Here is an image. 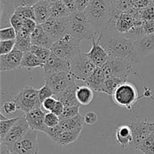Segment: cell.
<instances>
[{
	"label": "cell",
	"mask_w": 154,
	"mask_h": 154,
	"mask_svg": "<svg viewBox=\"0 0 154 154\" xmlns=\"http://www.w3.org/2000/svg\"><path fill=\"white\" fill-rule=\"evenodd\" d=\"M100 44L110 57L123 60L131 65L138 63L139 59L135 51L134 42L121 33L110 30L99 32Z\"/></svg>",
	"instance_id": "1"
},
{
	"label": "cell",
	"mask_w": 154,
	"mask_h": 154,
	"mask_svg": "<svg viewBox=\"0 0 154 154\" xmlns=\"http://www.w3.org/2000/svg\"><path fill=\"white\" fill-rule=\"evenodd\" d=\"M84 14L93 26L97 29H106L109 24L112 13L111 0H91L85 10Z\"/></svg>",
	"instance_id": "2"
},
{
	"label": "cell",
	"mask_w": 154,
	"mask_h": 154,
	"mask_svg": "<svg viewBox=\"0 0 154 154\" xmlns=\"http://www.w3.org/2000/svg\"><path fill=\"white\" fill-rule=\"evenodd\" d=\"M69 32L81 40H91L96 32V29L84 11H77L71 14L68 17Z\"/></svg>",
	"instance_id": "3"
},
{
	"label": "cell",
	"mask_w": 154,
	"mask_h": 154,
	"mask_svg": "<svg viewBox=\"0 0 154 154\" xmlns=\"http://www.w3.org/2000/svg\"><path fill=\"white\" fill-rule=\"evenodd\" d=\"M111 96L117 106L127 110H132L138 100L144 97L131 81H126L120 84Z\"/></svg>",
	"instance_id": "4"
},
{
	"label": "cell",
	"mask_w": 154,
	"mask_h": 154,
	"mask_svg": "<svg viewBox=\"0 0 154 154\" xmlns=\"http://www.w3.org/2000/svg\"><path fill=\"white\" fill-rule=\"evenodd\" d=\"M81 41L68 32L63 37L54 42L51 50L53 54L63 60L72 61V59L78 55L81 50Z\"/></svg>",
	"instance_id": "5"
},
{
	"label": "cell",
	"mask_w": 154,
	"mask_h": 154,
	"mask_svg": "<svg viewBox=\"0 0 154 154\" xmlns=\"http://www.w3.org/2000/svg\"><path fill=\"white\" fill-rule=\"evenodd\" d=\"M102 68L106 75V78H120L126 81H130V78H138V75L133 71L132 65L123 60L109 57L107 63Z\"/></svg>",
	"instance_id": "6"
},
{
	"label": "cell",
	"mask_w": 154,
	"mask_h": 154,
	"mask_svg": "<svg viewBox=\"0 0 154 154\" xmlns=\"http://www.w3.org/2000/svg\"><path fill=\"white\" fill-rule=\"evenodd\" d=\"M13 100L17 103L19 110L24 114L34 108L42 107L39 100L38 90L30 86L21 88Z\"/></svg>",
	"instance_id": "7"
},
{
	"label": "cell",
	"mask_w": 154,
	"mask_h": 154,
	"mask_svg": "<svg viewBox=\"0 0 154 154\" xmlns=\"http://www.w3.org/2000/svg\"><path fill=\"white\" fill-rule=\"evenodd\" d=\"M136 20L129 11H122L112 6L111 17L106 29L125 34L132 28Z\"/></svg>",
	"instance_id": "8"
},
{
	"label": "cell",
	"mask_w": 154,
	"mask_h": 154,
	"mask_svg": "<svg viewBox=\"0 0 154 154\" xmlns=\"http://www.w3.org/2000/svg\"><path fill=\"white\" fill-rule=\"evenodd\" d=\"M96 66L89 58L87 53L80 52L71 61V72L77 80L85 82Z\"/></svg>",
	"instance_id": "9"
},
{
	"label": "cell",
	"mask_w": 154,
	"mask_h": 154,
	"mask_svg": "<svg viewBox=\"0 0 154 154\" xmlns=\"http://www.w3.org/2000/svg\"><path fill=\"white\" fill-rule=\"evenodd\" d=\"M45 81L52 89L54 94H58L74 84L76 79L72 72H60L56 73L44 75Z\"/></svg>",
	"instance_id": "10"
},
{
	"label": "cell",
	"mask_w": 154,
	"mask_h": 154,
	"mask_svg": "<svg viewBox=\"0 0 154 154\" xmlns=\"http://www.w3.org/2000/svg\"><path fill=\"white\" fill-rule=\"evenodd\" d=\"M37 135L36 131L29 129L19 141L11 146L6 147L14 154H38Z\"/></svg>",
	"instance_id": "11"
},
{
	"label": "cell",
	"mask_w": 154,
	"mask_h": 154,
	"mask_svg": "<svg viewBox=\"0 0 154 154\" xmlns=\"http://www.w3.org/2000/svg\"><path fill=\"white\" fill-rule=\"evenodd\" d=\"M68 17L56 18L50 17L43 24H42L53 44L69 32Z\"/></svg>",
	"instance_id": "12"
},
{
	"label": "cell",
	"mask_w": 154,
	"mask_h": 154,
	"mask_svg": "<svg viewBox=\"0 0 154 154\" xmlns=\"http://www.w3.org/2000/svg\"><path fill=\"white\" fill-rule=\"evenodd\" d=\"M29 129V126L26 120L25 116H20L5 138L1 140V144H5L7 147L11 146L22 138Z\"/></svg>",
	"instance_id": "13"
},
{
	"label": "cell",
	"mask_w": 154,
	"mask_h": 154,
	"mask_svg": "<svg viewBox=\"0 0 154 154\" xmlns=\"http://www.w3.org/2000/svg\"><path fill=\"white\" fill-rule=\"evenodd\" d=\"M92 48L87 53L89 58L96 65V67H102L109 59V55L100 44L99 32H96L91 39Z\"/></svg>",
	"instance_id": "14"
},
{
	"label": "cell",
	"mask_w": 154,
	"mask_h": 154,
	"mask_svg": "<svg viewBox=\"0 0 154 154\" xmlns=\"http://www.w3.org/2000/svg\"><path fill=\"white\" fill-rule=\"evenodd\" d=\"M133 137L132 147L134 150H137L138 146L150 135V122L147 120L142 121H132L129 123Z\"/></svg>",
	"instance_id": "15"
},
{
	"label": "cell",
	"mask_w": 154,
	"mask_h": 154,
	"mask_svg": "<svg viewBox=\"0 0 154 154\" xmlns=\"http://www.w3.org/2000/svg\"><path fill=\"white\" fill-rule=\"evenodd\" d=\"M23 52L14 49L10 53L0 55V71L1 72H8L20 68Z\"/></svg>",
	"instance_id": "16"
},
{
	"label": "cell",
	"mask_w": 154,
	"mask_h": 154,
	"mask_svg": "<svg viewBox=\"0 0 154 154\" xmlns=\"http://www.w3.org/2000/svg\"><path fill=\"white\" fill-rule=\"evenodd\" d=\"M44 75L60 72H71V61L63 60L54 54H51L44 65Z\"/></svg>",
	"instance_id": "17"
},
{
	"label": "cell",
	"mask_w": 154,
	"mask_h": 154,
	"mask_svg": "<svg viewBox=\"0 0 154 154\" xmlns=\"http://www.w3.org/2000/svg\"><path fill=\"white\" fill-rule=\"evenodd\" d=\"M45 113L41 108H34L32 111L24 114L29 128L35 131H39L45 133L48 126L45 123Z\"/></svg>",
	"instance_id": "18"
},
{
	"label": "cell",
	"mask_w": 154,
	"mask_h": 154,
	"mask_svg": "<svg viewBox=\"0 0 154 154\" xmlns=\"http://www.w3.org/2000/svg\"><path fill=\"white\" fill-rule=\"evenodd\" d=\"M134 46L138 59L153 53L154 51V33L145 35L134 42Z\"/></svg>",
	"instance_id": "19"
},
{
	"label": "cell",
	"mask_w": 154,
	"mask_h": 154,
	"mask_svg": "<svg viewBox=\"0 0 154 154\" xmlns=\"http://www.w3.org/2000/svg\"><path fill=\"white\" fill-rule=\"evenodd\" d=\"M78 87V85L77 84V83L72 84L61 93L54 95V97L61 102L65 107L80 105L76 98V91Z\"/></svg>",
	"instance_id": "20"
},
{
	"label": "cell",
	"mask_w": 154,
	"mask_h": 154,
	"mask_svg": "<svg viewBox=\"0 0 154 154\" xmlns=\"http://www.w3.org/2000/svg\"><path fill=\"white\" fill-rule=\"evenodd\" d=\"M105 80H106V75L102 67H96L91 75L84 83L94 91L102 93Z\"/></svg>",
	"instance_id": "21"
},
{
	"label": "cell",
	"mask_w": 154,
	"mask_h": 154,
	"mask_svg": "<svg viewBox=\"0 0 154 154\" xmlns=\"http://www.w3.org/2000/svg\"><path fill=\"white\" fill-rule=\"evenodd\" d=\"M115 137L116 141L123 150L126 149L128 146L132 145L133 137L129 125H121L116 128Z\"/></svg>",
	"instance_id": "22"
},
{
	"label": "cell",
	"mask_w": 154,
	"mask_h": 154,
	"mask_svg": "<svg viewBox=\"0 0 154 154\" xmlns=\"http://www.w3.org/2000/svg\"><path fill=\"white\" fill-rule=\"evenodd\" d=\"M31 42L32 45L44 47L49 49H51L53 45V42L42 24H38L34 31L31 33Z\"/></svg>",
	"instance_id": "23"
},
{
	"label": "cell",
	"mask_w": 154,
	"mask_h": 154,
	"mask_svg": "<svg viewBox=\"0 0 154 154\" xmlns=\"http://www.w3.org/2000/svg\"><path fill=\"white\" fill-rule=\"evenodd\" d=\"M32 7L38 24H43L51 17V3L48 2L40 0Z\"/></svg>",
	"instance_id": "24"
},
{
	"label": "cell",
	"mask_w": 154,
	"mask_h": 154,
	"mask_svg": "<svg viewBox=\"0 0 154 154\" xmlns=\"http://www.w3.org/2000/svg\"><path fill=\"white\" fill-rule=\"evenodd\" d=\"M32 44L31 33L22 28L20 31L17 32V37L15 39V48L23 51L27 52L30 51Z\"/></svg>",
	"instance_id": "25"
},
{
	"label": "cell",
	"mask_w": 154,
	"mask_h": 154,
	"mask_svg": "<svg viewBox=\"0 0 154 154\" xmlns=\"http://www.w3.org/2000/svg\"><path fill=\"white\" fill-rule=\"evenodd\" d=\"M84 117L79 114L76 117L72 118L66 119V120H60L58 127L60 128L61 132L69 130H73L77 129H83L84 125Z\"/></svg>",
	"instance_id": "26"
},
{
	"label": "cell",
	"mask_w": 154,
	"mask_h": 154,
	"mask_svg": "<svg viewBox=\"0 0 154 154\" xmlns=\"http://www.w3.org/2000/svg\"><path fill=\"white\" fill-rule=\"evenodd\" d=\"M83 129H77L73 130L64 131L60 132V135L54 142L59 145H69L78 139L82 132Z\"/></svg>",
	"instance_id": "27"
},
{
	"label": "cell",
	"mask_w": 154,
	"mask_h": 154,
	"mask_svg": "<svg viewBox=\"0 0 154 154\" xmlns=\"http://www.w3.org/2000/svg\"><path fill=\"white\" fill-rule=\"evenodd\" d=\"M44 65L45 63L40 59L38 58L34 54H32L31 51L23 53V57L20 64L21 69L29 71L35 68H43Z\"/></svg>",
	"instance_id": "28"
},
{
	"label": "cell",
	"mask_w": 154,
	"mask_h": 154,
	"mask_svg": "<svg viewBox=\"0 0 154 154\" xmlns=\"http://www.w3.org/2000/svg\"><path fill=\"white\" fill-rule=\"evenodd\" d=\"M76 98L80 105H88L94 99L93 90L88 86H78L76 91Z\"/></svg>",
	"instance_id": "29"
},
{
	"label": "cell",
	"mask_w": 154,
	"mask_h": 154,
	"mask_svg": "<svg viewBox=\"0 0 154 154\" xmlns=\"http://www.w3.org/2000/svg\"><path fill=\"white\" fill-rule=\"evenodd\" d=\"M71 13L62 0H57L51 3V17L56 18H65L70 16Z\"/></svg>",
	"instance_id": "30"
},
{
	"label": "cell",
	"mask_w": 154,
	"mask_h": 154,
	"mask_svg": "<svg viewBox=\"0 0 154 154\" xmlns=\"http://www.w3.org/2000/svg\"><path fill=\"white\" fill-rule=\"evenodd\" d=\"M124 79L120 78H115V77H108L105 80V84H104L102 93L108 96H112L116 89L122 84L123 83L126 82Z\"/></svg>",
	"instance_id": "31"
},
{
	"label": "cell",
	"mask_w": 154,
	"mask_h": 154,
	"mask_svg": "<svg viewBox=\"0 0 154 154\" xmlns=\"http://www.w3.org/2000/svg\"><path fill=\"white\" fill-rule=\"evenodd\" d=\"M19 119V117H14V118H3L0 119V140H2L5 138L8 132H9L12 126L15 124Z\"/></svg>",
	"instance_id": "32"
},
{
	"label": "cell",
	"mask_w": 154,
	"mask_h": 154,
	"mask_svg": "<svg viewBox=\"0 0 154 154\" xmlns=\"http://www.w3.org/2000/svg\"><path fill=\"white\" fill-rule=\"evenodd\" d=\"M29 51L34 54L38 58L40 59L44 63H45V62L48 60L51 54H52V51L49 48L37 46V45H32Z\"/></svg>",
	"instance_id": "33"
},
{
	"label": "cell",
	"mask_w": 154,
	"mask_h": 154,
	"mask_svg": "<svg viewBox=\"0 0 154 154\" xmlns=\"http://www.w3.org/2000/svg\"><path fill=\"white\" fill-rule=\"evenodd\" d=\"M137 150L144 154H154V135L150 134L148 137L138 146Z\"/></svg>",
	"instance_id": "34"
},
{
	"label": "cell",
	"mask_w": 154,
	"mask_h": 154,
	"mask_svg": "<svg viewBox=\"0 0 154 154\" xmlns=\"http://www.w3.org/2000/svg\"><path fill=\"white\" fill-rule=\"evenodd\" d=\"M17 32L13 26L2 28L0 29V41L15 40Z\"/></svg>",
	"instance_id": "35"
},
{
	"label": "cell",
	"mask_w": 154,
	"mask_h": 154,
	"mask_svg": "<svg viewBox=\"0 0 154 154\" xmlns=\"http://www.w3.org/2000/svg\"><path fill=\"white\" fill-rule=\"evenodd\" d=\"M80 105H75V106L65 107L63 112L60 116V120H66V119L72 118L76 117L80 114Z\"/></svg>",
	"instance_id": "36"
},
{
	"label": "cell",
	"mask_w": 154,
	"mask_h": 154,
	"mask_svg": "<svg viewBox=\"0 0 154 154\" xmlns=\"http://www.w3.org/2000/svg\"><path fill=\"white\" fill-rule=\"evenodd\" d=\"M19 110L16 102L12 100L7 101L2 105V113H5V115H11Z\"/></svg>",
	"instance_id": "37"
},
{
	"label": "cell",
	"mask_w": 154,
	"mask_h": 154,
	"mask_svg": "<svg viewBox=\"0 0 154 154\" xmlns=\"http://www.w3.org/2000/svg\"><path fill=\"white\" fill-rule=\"evenodd\" d=\"M134 0H111L113 8L118 10L125 11L132 8Z\"/></svg>",
	"instance_id": "38"
},
{
	"label": "cell",
	"mask_w": 154,
	"mask_h": 154,
	"mask_svg": "<svg viewBox=\"0 0 154 154\" xmlns=\"http://www.w3.org/2000/svg\"><path fill=\"white\" fill-rule=\"evenodd\" d=\"M24 20H25V18L21 17L20 15L17 14L16 12H14L13 14L10 17L9 22H10L11 26H13L17 32L18 31H20L22 29L23 26Z\"/></svg>",
	"instance_id": "39"
},
{
	"label": "cell",
	"mask_w": 154,
	"mask_h": 154,
	"mask_svg": "<svg viewBox=\"0 0 154 154\" xmlns=\"http://www.w3.org/2000/svg\"><path fill=\"white\" fill-rule=\"evenodd\" d=\"M14 12L25 19H32L35 20L33 7H19L15 9Z\"/></svg>",
	"instance_id": "40"
},
{
	"label": "cell",
	"mask_w": 154,
	"mask_h": 154,
	"mask_svg": "<svg viewBox=\"0 0 154 154\" xmlns=\"http://www.w3.org/2000/svg\"><path fill=\"white\" fill-rule=\"evenodd\" d=\"M54 91L52 90V89L49 87L48 84L45 83V85L40 88L38 90V97H39V100H40L41 103L42 104V102L47 99L48 98L52 97V96H54Z\"/></svg>",
	"instance_id": "41"
},
{
	"label": "cell",
	"mask_w": 154,
	"mask_h": 154,
	"mask_svg": "<svg viewBox=\"0 0 154 154\" xmlns=\"http://www.w3.org/2000/svg\"><path fill=\"white\" fill-rule=\"evenodd\" d=\"M60 122V118L59 116L57 114H54L53 112L49 111L45 114V123L47 126L48 127H55V126H58L59 123Z\"/></svg>",
	"instance_id": "42"
},
{
	"label": "cell",
	"mask_w": 154,
	"mask_h": 154,
	"mask_svg": "<svg viewBox=\"0 0 154 154\" xmlns=\"http://www.w3.org/2000/svg\"><path fill=\"white\" fill-rule=\"evenodd\" d=\"M15 48V40L0 41V55L10 53Z\"/></svg>",
	"instance_id": "43"
},
{
	"label": "cell",
	"mask_w": 154,
	"mask_h": 154,
	"mask_svg": "<svg viewBox=\"0 0 154 154\" xmlns=\"http://www.w3.org/2000/svg\"><path fill=\"white\" fill-rule=\"evenodd\" d=\"M40 0H11L14 9L19 7H32Z\"/></svg>",
	"instance_id": "44"
},
{
	"label": "cell",
	"mask_w": 154,
	"mask_h": 154,
	"mask_svg": "<svg viewBox=\"0 0 154 154\" xmlns=\"http://www.w3.org/2000/svg\"><path fill=\"white\" fill-rule=\"evenodd\" d=\"M141 18L146 20H154V4L153 3L146 8L141 10Z\"/></svg>",
	"instance_id": "45"
},
{
	"label": "cell",
	"mask_w": 154,
	"mask_h": 154,
	"mask_svg": "<svg viewBox=\"0 0 154 154\" xmlns=\"http://www.w3.org/2000/svg\"><path fill=\"white\" fill-rule=\"evenodd\" d=\"M84 123L88 126L96 124L98 120V116L95 111H89L84 116Z\"/></svg>",
	"instance_id": "46"
},
{
	"label": "cell",
	"mask_w": 154,
	"mask_h": 154,
	"mask_svg": "<svg viewBox=\"0 0 154 154\" xmlns=\"http://www.w3.org/2000/svg\"><path fill=\"white\" fill-rule=\"evenodd\" d=\"M153 4L152 0H134L132 8L137 10H143Z\"/></svg>",
	"instance_id": "47"
},
{
	"label": "cell",
	"mask_w": 154,
	"mask_h": 154,
	"mask_svg": "<svg viewBox=\"0 0 154 154\" xmlns=\"http://www.w3.org/2000/svg\"><path fill=\"white\" fill-rule=\"evenodd\" d=\"M57 102V99H56L54 96L52 97H50L48 98L47 99H45L42 104V106L44 109L46 110L47 111H52V110L54 109V106H55L56 103Z\"/></svg>",
	"instance_id": "48"
},
{
	"label": "cell",
	"mask_w": 154,
	"mask_h": 154,
	"mask_svg": "<svg viewBox=\"0 0 154 154\" xmlns=\"http://www.w3.org/2000/svg\"><path fill=\"white\" fill-rule=\"evenodd\" d=\"M38 23H36V21L35 20L32 19H25L24 20L23 26L22 28L25 29L26 30H27L28 32H29L30 33L32 32L35 30V29L37 26Z\"/></svg>",
	"instance_id": "49"
},
{
	"label": "cell",
	"mask_w": 154,
	"mask_h": 154,
	"mask_svg": "<svg viewBox=\"0 0 154 154\" xmlns=\"http://www.w3.org/2000/svg\"><path fill=\"white\" fill-rule=\"evenodd\" d=\"M143 26H144V31L145 35L154 33V20H144Z\"/></svg>",
	"instance_id": "50"
},
{
	"label": "cell",
	"mask_w": 154,
	"mask_h": 154,
	"mask_svg": "<svg viewBox=\"0 0 154 154\" xmlns=\"http://www.w3.org/2000/svg\"><path fill=\"white\" fill-rule=\"evenodd\" d=\"M62 1H63V2L64 3L65 5L66 6V8H67V9L71 14L78 11L75 0H62Z\"/></svg>",
	"instance_id": "51"
},
{
	"label": "cell",
	"mask_w": 154,
	"mask_h": 154,
	"mask_svg": "<svg viewBox=\"0 0 154 154\" xmlns=\"http://www.w3.org/2000/svg\"><path fill=\"white\" fill-rule=\"evenodd\" d=\"M76 3L77 8L79 11H84L86 8L88 6L91 0H75Z\"/></svg>",
	"instance_id": "52"
},
{
	"label": "cell",
	"mask_w": 154,
	"mask_h": 154,
	"mask_svg": "<svg viewBox=\"0 0 154 154\" xmlns=\"http://www.w3.org/2000/svg\"><path fill=\"white\" fill-rule=\"evenodd\" d=\"M64 108H65V106L63 105V104L61 102H60V101L57 100V103H56L55 106H54V109L52 110V111H51V112H53L54 114H57V116H59V117H60V116L63 114Z\"/></svg>",
	"instance_id": "53"
},
{
	"label": "cell",
	"mask_w": 154,
	"mask_h": 154,
	"mask_svg": "<svg viewBox=\"0 0 154 154\" xmlns=\"http://www.w3.org/2000/svg\"><path fill=\"white\" fill-rule=\"evenodd\" d=\"M10 150L5 144H1V148H0V154H11Z\"/></svg>",
	"instance_id": "54"
},
{
	"label": "cell",
	"mask_w": 154,
	"mask_h": 154,
	"mask_svg": "<svg viewBox=\"0 0 154 154\" xmlns=\"http://www.w3.org/2000/svg\"><path fill=\"white\" fill-rule=\"evenodd\" d=\"M150 98L154 102V97L152 96V95L150 96ZM150 134H152V135H154V123H150Z\"/></svg>",
	"instance_id": "55"
},
{
	"label": "cell",
	"mask_w": 154,
	"mask_h": 154,
	"mask_svg": "<svg viewBox=\"0 0 154 154\" xmlns=\"http://www.w3.org/2000/svg\"><path fill=\"white\" fill-rule=\"evenodd\" d=\"M45 1H47V2H48L51 3V2H54L57 1V0H45Z\"/></svg>",
	"instance_id": "56"
},
{
	"label": "cell",
	"mask_w": 154,
	"mask_h": 154,
	"mask_svg": "<svg viewBox=\"0 0 154 154\" xmlns=\"http://www.w3.org/2000/svg\"><path fill=\"white\" fill-rule=\"evenodd\" d=\"M152 2H153V3L154 4V0H152Z\"/></svg>",
	"instance_id": "57"
},
{
	"label": "cell",
	"mask_w": 154,
	"mask_h": 154,
	"mask_svg": "<svg viewBox=\"0 0 154 154\" xmlns=\"http://www.w3.org/2000/svg\"><path fill=\"white\" fill-rule=\"evenodd\" d=\"M11 154H14V153H11Z\"/></svg>",
	"instance_id": "58"
}]
</instances>
